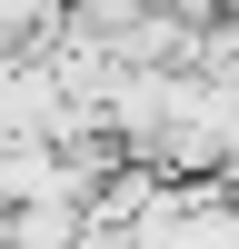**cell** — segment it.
<instances>
[{
    "mask_svg": "<svg viewBox=\"0 0 239 249\" xmlns=\"http://www.w3.org/2000/svg\"><path fill=\"white\" fill-rule=\"evenodd\" d=\"M60 10L70 0H0V60H30L60 40Z\"/></svg>",
    "mask_w": 239,
    "mask_h": 249,
    "instance_id": "6da1fadb",
    "label": "cell"
}]
</instances>
